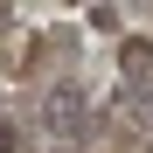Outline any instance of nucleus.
Masks as SVG:
<instances>
[{
    "mask_svg": "<svg viewBox=\"0 0 153 153\" xmlns=\"http://www.w3.org/2000/svg\"><path fill=\"white\" fill-rule=\"evenodd\" d=\"M49 125H56V132L70 125V132H76V125H84V97H76V91H56V97H49Z\"/></svg>",
    "mask_w": 153,
    "mask_h": 153,
    "instance_id": "obj_1",
    "label": "nucleus"
}]
</instances>
